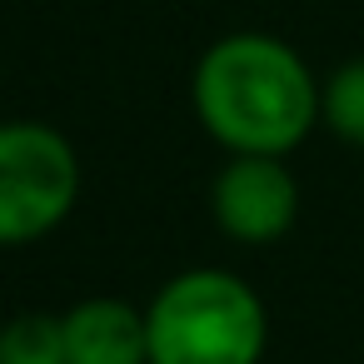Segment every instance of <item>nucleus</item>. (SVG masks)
<instances>
[{
	"label": "nucleus",
	"instance_id": "nucleus-3",
	"mask_svg": "<svg viewBox=\"0 0 364 364\" xmlns=\"http://www.w3.org/2000/svg\"><path fill=\"white\" fill-rule=\"evenodd\" d=\"M80 200L75 145L41 120L0 125V250L46 240Z\"/></svg>",
	"mask_w": 364,
	"mask_h": 364
},
{
	"label": "nucleus",
	"instance_id": "nucleus-1",
	"mask_svg": "<svg viewBox=\"0 0 364 364\" xmlns=\"http://www.w3.org/2000/svg\"><path fill=\"white\" fill-rule=\"evenodd\" d=\"M200 125L230 155H289L319 120V90L294 46L264 31L215 41L190 80Z\"/></svg>",
	"mask_w": 364,
	"mask_h": 364
},
{
	"label": "nucleus",
	"instance_id": "nucleus-5",
	"mask_svg": "<svg viewBox=\"0 0 364 364\" xmlns=\"http://www.w3.org/2000/svg\"><path fill=\"white\" fill-rule=\"evenodd\" d=\"M65 354L70 364H150V324L145 309L95 294L70 304L65 314Z\"/></svg>",
	"mask_w": 364,
	"mask_h": 364
},
{
	"label": "nucleus",
	"instance_id": "nucleus-2",
	"mask_svg": "<svg viewBox=\"0 0 364 364\" xmlns=\"http://www.w3.org/2000/svg\"><path fill=\"white\" fill-rule=\"evenodd\" d=\"M150 364H259L269 319L259 294L230 269H185L145 309Z\"/></svg>",
	"mask_w": 364,
	"mask_h": 364
},
{
	"label": "nucleus",
	"instance_id": "nucleus-6",
	"mask_svg": "<svg viewBox=\"0 0 364 364\" xmlns=\"http://www.w3.org/2000/svg\"><path fill=\"white\" fill-rule=\"evenodd\" d=\"M0 364H70L65 354V319L31 309L0 329Z\"/></svg>",
	"mask_w": 364,
	"mask_h": 364
},
{
	"label": "nucleus",
	"instance_id": "nucleus-7",
	"mask_svg": "<svg viewBox=\"0 0 364 364\" xmlns=\"http://www.w3.org/2000/svg\"><path fill=\"white\" fill-rule=\"evenodd\" d=\"M319 120L349 140V145H364V60L354 65H339L324 90H319Z\"/></svg>",
	"mask_w": 364,
	"mask_h": 364
},
{
	"label": "nucleus",
	"instance_id": "nucleus-4",
	"mask_svg": "<svg viewBox=\"0 0 364 364\" xmlns=\"http://www.w3.org/2000/svg\"><path fill=\"white\" fill-rule=\"evenodd\" d=\"M215 225L240 245H274L299 215V185L279 155H230L210 190Z\"/></svg>",
	"mask_w": 364,
	"mask_h": 364
}]
</instances>
